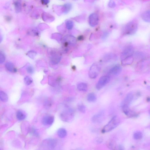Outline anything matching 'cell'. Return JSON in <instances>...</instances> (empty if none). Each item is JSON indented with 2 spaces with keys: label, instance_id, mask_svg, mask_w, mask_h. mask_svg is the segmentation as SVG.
<instances>
[{
  "label": "cell",
  "instance_id": "ba28073f",
  "mask_svg": "<svg viewBox=\"0 0 150 150\" xmlns=\"http://www.w3.org/2000/svg\"><path fill=\"white\" fill-rule=\"evenodd\" d=\"M122 107L123 112L128 117H134L138 116L137 114L130 109L128 106L123 105H122Z\"/></svg>",
  "mask_w": 150,
  "mask_h": 150
},
{
  "label": "cell",
  "instance_id": "5bb4252c",
  "mask_svg": "<svg viewBox=\"0 0 150 150\" xmlns=\"http://www.w3.org/2000/svg\"><path fill=\"white\" fill-rule=\"evenodd\" d=\"M141 17L143 21L147 23H150V10H148L143 12Z\"/></svg>",
  "mask_w": 150,
  "mask_h": 150
},
{
  "label": "cell",
  "instance_id": "ac0fdd59",
  "mask_svg": "<svg viewBox=\"0 0 150 150\" xmlns=\"http://www.w3.org/2000/svg\"><path fill=\"white\" fill-rule=\"evenodd\" d=\"M77 88L80 91L85 92L88 89V86L87 84L84 83H80L78 84Z\"/></svg>",
  "mask_w": 150,
  "mask_h": 150
},
{
  "label": "cell",
  "instance_id": "277c9868",
  "mask_svg": "<svg viewBox=\"0 0 150 150\" xmlns=\"http://www.w3.org/2000/svg\"><path fill=\"white\" fill-rule=\"evenodd\" d=\"M134 52L133 46L131 45L126 46L122 53L121 59V60L126 58L133 56Z\"/></svg>",
  "mask_w": 150,
  "mask_h": 150
},
{
  "label": "cell",
  "instance_id": "cb8c5ba5",
  "mask_svg": "<svg viewBox=\"0 0 150 150\" xmlns=\"http://www.w3.org/2000/svg\"><path fill=\"white\" fill-rule=\"evenodd\" d=\"M143 137V134L141 132L138 131L134 133L133 138L136 140H139L141 139Z\"/></svg>",
  "mask_w": 150,
  "mask_h": 150
},
{
  "label": "cell",
  "instance_id": "f546056e",
  "mask_svg": "<svg viewBox=\"0 0 150 150\" xmlns=\"http://www.w3.org/2000/svg\"><path fill=\"white\" fill-rule=\"evenodd\" d=\"M27 71L29 73L31 74H33L34 72V69L32 66H30L27 67L26 68Z\"/></svg>",
  "mask_w": 150,
  "mask_h": 150
},
{
  "label": "cell",
  "instance_id": "8fae6325",
  "mask_svg": "<svg viewBox=\"0 0 150 150\" xmlns=\"http://www.w3.org/2000/svg\"><path fill=\"white\" fill-rule=\"evenodd\" d=\"M134 98V95L132 93H128L122 102L121 106L123 105H126L129 106L133 101Z\"/></svg>",
  "mask_w": 150,
  "mask_h": 150
},
{
  "label": "cell",
  "instance_id": "9c48e42d",
  "mask_svg": "<svg viewBox=\"0 0 150 150\" xmlns=\"http://www.w3.org/2000/svg\"><path fill=\"white\" fill-rule=\"evenodd\" d=\"M122 68L120 65H117L114 66L109 70V75L117 76L119 75L122 72Z\"/></svg>",
  "mask_w": 150,
  "mask_h": 150
},
{
  "label": "cell",
  "instance_id": "7c38bea8",
  "mask_svg": "<svg viewBox=\"0 0 150 150\" xmlns=\"http://www.w3.org/2000/svg\"><path fill=\"white\" fill-rule=\"evenodd\" d=\"M54 117L53 116L47 115L44 116L42 119V123L45 126H50L54 122Z\"/></svg>",
  "mask_w": 150,
  "mask_h": 150
},
{
  "label": "cell",
  "instance_id": "5b68a950",
  "mask_svg": "<svg viewBox=\"0 0 150 150\" xmlns=\"http://www.w3.org/2000/svg\"><path fill=\"white\" fill-rule=\"evenodd\" d=\"M110 80V77L109 76H104L101 77L96 85V88L98 90H101L108 83Z\"/></svg>",
  "mask_w": 150,
  "mask_h": 150
},
{
  "label": "cell",
  "instance_id": "52a82bcc",
  "mask_svg": "<svg viewBox=\"0 0 150 150\" xmlns=\"http://www.w3.org/2000/svg\"><path fill=\"white\" fill-rule=\"evenodd\" d=\"M105 112L102 111L94 115L91 118L92 121L95 124H100L104 120Z\"/></svg>",
  "mask_w": 150,
  "mask_h": 150
},
{
  "label": "cell",
  "instance_id": "603a6c76",
  "mask_svg": "<svg viewBox=\"0 0 150 150\" xmlns=\"http://www.w3.org/2000/svg\"><path fill=\"white\" fill-rule=\"evenodd\" d=\"M15 10L17 12H20L22 6L20 2L19 1H15L14 2Z\"/></svg>",
  "mask_w": 150,
  "mask_h": 150
},
{
  "label": "cell",
  "instance_id": "2e32d148",
  "mask_svg": "<svg viewBox=\"0 0 150 150\" xmlns=\"http://www.w3.org/2000/svg\"><path fill=\"white\" fill-rule=\"evenodd\" d=\"M47 146L48 148L53 149L54 148L57 144V141L55 139H48L47 140Z\"/></svg>",
  "mask_w": 150,
  "mask_h": 150
},
{
  "label": "cell",
  "instance_id": "4dcf8cb0",
  "mask_svg": "<svg viewBox=\"0 0 150 150\" xmlns=\"http://www.w3.org/2000/svg\"><path fill=\"white\" fill-rule=\"evenodd\" d=\"M111 5L110 6L111 7H115V4L113 1H111V2L109 3V6Z\"/></svg>",
  "mask_w": 150,
  "mask_h": 150
},
{
  "label": "cell",
  "instance_id": "8992f818",
  "mask_svg": "<svg viewBox=\"0 0 150 150\" xmlns=\"http://www.w3.org/2000/svg\"><path fill=\"white\" fill-rule=\"evenodd\" d=\"M100 71L99 67L97 65H93L89 69V77L91 79H95L99 75Z\"/></svg>",
  "mask_w": 150,
  "mask_h": 150
},
{
  "label": "cell",
  "instance_id": "e575fe53",
  "mask_svg": "<svg viewBox=\"0 0 150 150\" xmlns=\"http://www.w3.org/2000/svg\"><path fill=\"white\" fill-rule=\"evenodd\" d=\"M148 89L150 91V87L149 86L148 87Z\"/></svg>",
  "mask_w": 150,
  "mask_h": 150
},
{
  "label": "cell",
  "instance_id": "d4e9b609",
  "mask_svg": "<svg viewBox=\"0 0 150 150\" xmlns=\"http://www.w3.org/2000/svg\"><path fill=\"white\" fill-rule=\"evenodd\" d=\"M33 81L32 78L28 76H26L24 78L25 83L27 85H29L32 84Z\"/></svg>",
  "mask_w": 150,
  "mask_h": 150
},
{
  "label": "cell",
  "instance_id": "6da1fadb",
  "mask_svg": "<svg viewBox=\"0 0 150 150\" xmlns=\"http://www.w3.org/2000/svg\"><path fill=\"white\" fill-rule=\"evenodd\" d=\"M138 24L135 20L127 23L123 28V33L124 35H132L135 34L137 31Z\"/></svg>",
  "mask_w": 150,
  "mask_h": 150
},
{
  "label": "cell",
  "instance_id": "3957f363",
  "mask_svg": "<svg viewBox=\"0 0 150 150\" xmlns=\"http://www.w3.org/2000/svg\"><path fill=\"white\" fill-rule=\"evenodd\" d=\"M74 116V112L73 110L68 108L65 110L61 115V118L64 121L70 122L73 120Z\"/></svg>",
  "mask_w": 150,
  "mask_h": 150
},
{
  "label": "cell",
  "instance_id": "d6986e66",
  "mask_svg": "<svg viewBox=\"0 0 150 150\" xmlns=\"http://www.w3.org/2000/svg\"><path fill=\"white\" fill-rule=\"evenodd\" d=\"M97 99V97L94 93H89L87 96V100L89 102H95Z\"/></svg>",
  "mask_w": 150,
  "mask_h": 150
},
{
  "label": "cell",
  "instance_id": "9a60e30c",
  "mask_svg": "<svg viewBox=\"0 0 150 150\" xmlns=\"http://www.w3.org/2000/svg\"><path fill=\"white\" fill-rule=\"evenodd\" d=\"M134 61V58L133 56L125 58L122 60V63L123 65L127 66L131 65Z\"/></svg>",
  "mask_w": 150,
  "mask_h": 150
},
{
  "label": "cell",
  "instance_id": "e0dca14e",
  "mask_svg": "<svg viewBox=\"0 0 150 150\" xmlns=\"http://www.w3.org/2000/svg\"><path fill=\"white\" fill-rule=\"evenodd\" d=\"M6 68L7 70L11 72L15 73L17 72L16 69L12 62H8L5 64Z\"/></svg>",
  "mask_w": 150,
  "mask_h": 150
},
{
  "label": "cell",
  "instance_id": "1f68e13d",
  "mask_svg": "<svg viewBox=\"0 0 150 150\" xmlns=\"http://www.w3.org/2000/svg\"><path fill=\"white\" fill-rule=\"evenodd\" d=\"M118 150H124V146L122 145H119L118 146Z\"/></svg>",
  "mask_w": 150,
  "mask_h": 150
},
{
  "label": "cell",
  "instance_id": "4316f807",
  "mask_svg": "<svg viewBox=\"0 0 150 150\" xmlns=\"http://www.w3.org/2000/svg\"><path fill=\"white\" fill-rule=\"evenodd\" d=\"M71 4L70 3H67L65 4L64 6V12L65 13L68 12L71 9Z\"/></svg>",
  "mask_w": 150,
  "mask_h": 150
},
{
  "label": "cell",
  "instance_id": "7a4b0ae2",
  "mask_svg": "<svg viewBox=\"0 0 150 150\" xmlns=\"http://www.w3.org/2000/svg\"><path fill=\"white\" fill-rule=\"evenodd\" d=\"M120 119L117 116H115L104 127L102 131L105 133L111 131L117 127L120 124Z\"/></svg>",
  "mask_w": 150,
  "mask_h": 150
},
{
  "label": "cell",
  "instance_id": "4fadbf2b",
  "mask_svg": "<svg viewBox=\"0 0 150 150\" xmlns=\"http://www.w3.org/2000/svg\"><path fill=\"white\" fill-rule=\"evenodd\" d=\"M51 58V61L52 64L54 65L59 63L61 59V56L58 55V54H53Z\"/></svg>",
  "mask_w": 150,
  "mask_h": 150
},
{
  "label": "cell",
  "instance_id": "f1b7e54d",
  "mask_svg": "<svg viewBox=\"0 0 150 150\" xmlns=\"http://www.w3.org/2000/svg\"><path fill=\"white\" fill-rule=\"evenodd\" d=\"M5 56L4 54L1 52L0 54V63L1 64L3 63L5 61Z\"/></svg>",
  "mask_w": 150,
  "mask_h": 150
},
{
  "label": "cell",
  "instance_id": "484cf974",
  "mask_svg": "<svg viewBox=\"0 0 150 150\" xmlns=\"http://www.w3.org/2000/svg\"><path fill=\"white\" fill-rule=\"evenodd\" d=\"M66 25L67 29L68 30H71L73 27V22L70 20H67L66 22Z\"/></svg>",
  "mask_w": 150,
  "mask_h": 150
},
{
  "label": "cell",
  "instance_id": "44dd1931",
  "mask_svg": "<svg viewBox=\"0 0 150 150\" xmlns=\"http://www.w3.org/2000/svg\"><path fill=\"white\" fill-rule=\"evenodd\" d=\"M58 136L60 138H64L66 137L67 135L66 130L63 128H60L58 130L57 132Z\"/></svg>",
  "mask_w": 150,
  "mask_h": 150
},
{
  "label": "cell",
  "instance_id": "ffe728a7",
  "mask_svg": "<svg viewBox=\"0 0 150 150\" xmlns=\"http://www.w3.org/2000/svg\"><path fill=\"white\" fill-rule=\"evenodd\" d=\"M16 116L17 119L20 121L24 120L26 118L25 114L21 110H19L17 111Z\"/></svg>",
  "mask_w": 150,
  "mask_h": 150
},
{
  "label": "cell",
  "instance_id": "836d02e7",
  "mask_svg": "<svg viewBox=\"0 0 150 150\" xmlns=\"http://www.w3.org/2000/svg\"><path fill=\"white\" fill-rule=\"evenodd\" d=\"M42 1V3H43L44 4H48L49 2V1Z\"/></svg>",
  "mask_w": 150,
  "mask_h": 150
},
{
  "label": "cell",
  "instance_id": "d6a6232c",
  "mask_svg": "<svg viewBox=\"0 0 150 150\" xmlns=\"http://www.w3.org/2000/svg\"><path fill=\"white\" fill-rule=\"evenodd\" d=\"M102 139H101L100 138H99L97 139V140H96V141L97 142V143H101L102 142Z\"/></svg>",
  "mask_w": 150,
  "mask_h": 150
},
{
  "label": "cell",
  "instance_id": "d590c367",
  "mask_svg": "<svg viewBox=\"0 0 150 150\" xmlns=\"http://www.w3.org/2000/svg\"><path fill=\"white\" fill-rule=\"evenodd\" d=\"M149 113L150 114V110L149 111Z\"/></svg>",
  "mask_w": 150,
  "mask_h": 150
},
{
  "label": "cell",
  "instance_id": "7402d4cb",
  "mask_svg": "<svg viewBox=\"0 0 150 150\" xmlns=\"http://www.w3.org/2000/svg\"><path fill=\"white\" fill-rule=\"evenodd\" d=\"M0 98L2 101L6 102L8 101V97L6 94L4 92L1 91L0 92Z\"/></svg>",
  "mask_w": 150,
  "mask_h": 150
},
{
  "label": "cell",
  "instance_id": "30bf717a",
  "mask_svg": "<svg viewBox=\"0 0 150 150\" xmlns=\"http://www.w3.org/2000/svg\"><path fill=\"white\" fill-rule=\"evenodd\" d=\"M89 23L91 26L94 27L97 26L98 23L99 18L97 14L92 13L89 16Z\"/></svg>",
  "mask_w": 150,
  "mask_h": 150
},
{
  "label": "cell",
  "instance_id": "83f0119b",
  "mask_svg": "<svg viewBox=\"0 0 150 150\" xmlns=\"http://www.w3.org/2000/svg\"><path fill=\"white\" fill-rule=\"evenodd\" d=\"M78 109L82 113H85L86 111V107L83 104H80L78 106Z\"/></svg>",
  "mask_w": 150,
  "mask_h": 150
}]
</instances>
